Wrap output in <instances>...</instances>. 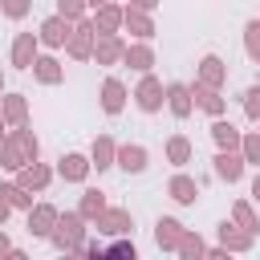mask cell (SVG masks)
Masks as SVG:
<instances>
[{
    "instance_id": "obj_1",
    "label": "cell",
    "mask_w": 260,
    "mask_h": 260,
    "mask_svg": "<svg viewBox=\"0 0 260 260\" xmlns=\"http://www.w3.org/2000/svg\"><path fill=\"white\" fill-rule=\"evenodd\" d=\"M138 106H142V110H154V106H158V81H150V77L142 81V89H138Z\"/></svg>"
},
{
    "instance_id": "obj_2",
    "label": "cell",
    "mask_w": 260,
    "mask_h": 260,
    "mask_svg": "<svg viewBox=\"0 0 260 260\" xmlns=\"http://www.w3.org/2000/svg\"><path fill=\"white\" fill-rule=\"evenodd\" d=\"M118 158H122V167H126V171H142V167H146V154H142L138 146H126Z\"/></svg>"
},
{
    "instance_id": "obj_3",
    "label": "cell",
    "mask_w": 260,
    "mask_h": 260,
    "mask_svg": "<svg viewBox=\"0 0 260 260\" xmlns=\"http://www.w3.org/2000/svg\"><path fill=\"white\" fill-rule=\"evenodd\" d=\"M61 175H65V179H81V175H85V158L65 154V158H61Z\"/></svg>"
},
{
    "instance_id": "obj_4",
    "label": "cell",
    "mask_w": 260,
    "mask_h": 260,
    "mask_svg": "<svg viewBox=\"0 0 260 260\" xmlns=\"http://www.w3.org/2000/svg\"><path fill=\"white\" fill-rule=\"evenodd\" d=\"M215 167H219V175H223V179H236V175H240V158H236V154H219V158H215Z\"/></svg>"
},
{
    "instance_id": "obj_5",
    "label": "cell",
    "mask_w": 260,
    "mask_h": 260,
    "mask_svg": "<svg viewBox=\"0 0 260 260\" xmlns=\"http://www.w3.org/2000/svg\"><path fill=\"white\" fill-rule=\"evenodd\" d=\"M171 191H175V199H183V203H191V199H195V183H191V179H175V183H171Z\"/></svg>"
},
{
    "instance_id": "obj_6",
    "label": "cell",
    "mask_w": 260,
    "mask_h": 260,
    "mask_svg": "<svg viewBox=\"0 0 260 260\" xmlns=\"http://www.w3.org/2000/svg\"><path fill=\"white\" fill-rule=\"evenodd\" d=\"M41 37H45V41H49V45H61V41H65V24H61V20H49V24H45V32H41Z\"/></svg>"
},
{
    "instance_id": "obj_7",
    "label": "cell",
    "mask_w": 260,
    "mask_h": 260,
    "mask_svg": "<svg viewBox=\"0 0 260 260\" xmlns=\"http://www.w3.org/2000/svg\"><path fill=\"white\" fill-rule=\"evenodd\" d=\"M118 106H122V85H118V81H106V110L114 114Z\"/></svg>"
},
{
    "instance_id": "obj_8",
    "label": "cell",
    "mask_w": 260,
    "mask_h": 260,
    "mask_svg": "<svg viewBox=\"0 0 260 260\" xmlns=\"http://www.w3.org/2000/svg\"><path fill=\"white\" fill-rule=\"evenodd\" d=\"M175 240H179V223L175 219H162L158 223V244H175Z\"/></svg>"
},
{
    "instance_id": "obj_9",
    "label": "cell",
    "mask_w": 260,
    "mask_h": 260,
    "mask_svg": "<svg viewBox=\"0 0 260 260\" xmlns=\"http://www.w3.org/2000/svg\"><path fill=\"white\" fill-rule=\"evenodd\" d=\"M32 61V37H20L16 41V65H28Z\"/></svg>"
},
{
    "instance_id": "obj_10",
    "label": "cell",
    "mask_w": 260,
    "mask_h": 260,
    "mask_svg": "<svg viewBox=\"0 0 260 260\" xmlns=\"http://www.w3.org/2000/svg\"><path fill=\"white\" fill-rule=\"evenodd\" d=\"M171 110H175V114H187V110H191V106H187V89H183V85H175V89H171Z\"/></svg>"
},
{
    "instance_id": "obj_11",
    "label": "cell",
    "mask_w": 260,
    "mask_h": 260,
    "mask_svg": "<svg viewBox=\"0 0 260 260\" xmlns=\"http://www.w3.org/2000/svg\"><path fill=\"white\" fill-rule=\"evenodd\" d=\"M61 244H77V219H65L61 223V236H57Z\"/></svg>"
},
{
    "instance_id": "obj_12",
    "label": "cell",
    "mask_w": 260,
    "mask_h": 260,
    "mask_svg": "<svg viewBox=\"0 0 260 260\" xmlns=\"http://www.w3.org/2000/svg\"><path fill=\"white\" fill-rule=\"evenodd\" d=\"M248 53H252V57H260V24H256V20L248 24Z\"/></svg>"
},
{
    "instance_id": "obj_13",
    "label": "cell",
    "mask_w": 260,
    "mask_h": 260,
    "mask_svg": "<svg viewBox=\"0 0 260 260\" xmlns=\"http://www.w3.org/2000/svg\"><path fill=\"white\" fill-rule=\"evenodd\" d=\"M203 81H211V85L219 81V61H215V57H207V61H203Z\"/></svg>"
},
{
    "instance_id": "obj_14",
    "label": "cell",
    "mask_w": 260,
    "mask_h": 260,
    "mask_svg": "<svg viewBox=\"0 0 260 260\" xmlns=\"http://www.w3.org/2000/svg\"><path fill=\"white\" fill-rule=\"evenodd\" d=\"M32 223H37L32 232H49V223H53V211H49V207H41V211L32 215Z\"/></svg>"
},
{
    "instance_id": "obj_15",
    "label": "cell",
    "mask_w": 260,
    "mask_h": 260,
    "mask_svg": "<svg viewBox=\"0 0 260 260\" xmlns=\"http://www.w3.org/2000/svg\"><path fill=\"white\" fill-rule=\"evenodd\" d=\"M215 138H219V142H223V146H232V142H236V130H232V126H223V122H219V126H215Z\"/></svg>"
},
{
    "instance_id": "obj_16",
    "label": "cell",
    "mask_w": 260,
    "mask_h": 260,
    "mask_svg": "<svg viewBox=\"0 0 260 260\" xmlns=\"http://www.w3.org/2000/svg\"><path fill=\"white\" fill-rule=\"evenodd\" d=\"M171 158H175V162H183V158H187V142H183V138H175V142H171Z\"/></svg>"
},
{
    "instance_id": "obj_17",
    "label": "cell",
    "mask_w": 260,
    "mask_h": 260,
    "mask_svg": "<svg viewBox=\"0 0 260 260\" xmlns=\"http://www.w3.org/2000/svg\"><path fill=\"white\" fill-rule=\"evenodd\" d=\"M130 61H134L138 69H146V65H150V53H146V49H134V53H130Z\"/></svg>"
},
{
    "instance_id": "obj_18",
    "label": "cell",
    "mask_w": 260,
    "mask_h": 260,
    "mask_svg": "<svg viewBox=\"0 0 260 260\" xmlns=\"http://www.w3.org/2000/svg\"><path fill=\"white\" fill-rule=\"evenodd\" d=\"M41 77L45 81H57V61H41Z\"/></svg>"
},
{
    "instance_id": "obj_19",
    "label": "cell",
    "mask_w": 260,
    "mask_h": 260,
    "mask_svg": "<svg viewBox=\"0 0 260 260\" xmlns=\"http://www.w3.org/2000/svg\"><path fill=\"white\" fill-rule=\"evenodd\" d=\"M248 114H252V118H260V89H252V93H248Z\"/></svg>"
},
{
    "instance_id": "obj_20",
    "label": "cell",
    "mask_w": 260,
    "mask_h": 260,
    "mask_svg": "<svg viewBox=\"0 0 260 260\" xmlns=\"http://www.w3.org/2000/svg\"><path fill=\"white\" fill-rule=\"evenodd\" d=\"M4 8H8V16H20L28 4H24V0H4Z\"/></svg>"
},
{
    "instance_id": "obj_21",
    "label": "cell",
    "mask_w": 260,
    "mask_h": 260,
    "mask_svg": "<svg viewBox=\"0 0 260 260\" xmlns=\"http://www.w3.org/2000/svg\"><path fill=\"white\" fill-rule=\"evenodd\" d=\"M93 154H98V167H106V158H110V142H98Z\"/></svg>"
},
{
    "instance_id": "obj_22",
    "label": "cell",
    "mask_w": 260,
    "mask_h": 260,
    "mask_svg": "<svg viewBox=\"0 0 260 260\" xmlns=\"http://www.w3.org/2000/svg\"><path fill=\"white\" fill-rule=\"evenodd\" d=\"M85 211H102V195H98V191L85 199Z\"/></svg>"
},
{
    "instance_id": "obj_23",
    "label": "cell",
    "mask_w": 260,
    "mask_h": 260,
    "mask_svg": "<svg viewBox=\"0 0 260 260\" xmlns=\"http://www.w3.org/2000/svg\"><path fill=\"white\" fill-rule=\"evenodd\" d=\"M106 223H110V228H106V232H122V223H126V215H110V219H106Z\"/></svg>"
},
{
    "instance_id": "obj_24",
    "label": "cell",
    "mask_w": 260,
    "mask_h": 260,
    "mask_svg": "<svg viewBox=\"0 0 260 260\" xmlns=\"http://www.w3.org/2000/svg\"><path fill=\"white\" fill-rule=\"evenodd\" d=\"M199 98H203V106H207V110H219V98H215V93H199Z\"/></svg>"
},
{
    "instance_id": "obj_25",
    "label": "cell",
    "mask_w": 260,
    "mask_h": 260,
    "mask_svg": "<svg viewBox=\"0 0 260 260\" xmlns=\"http://www.w3.org/2000/svg\"><path fill=\"white\" fill-rule=\"evenodd\" d=\"M248 158H256V162H260V138H252V142H248Z\"/></svg>"
},
{
    "instance_id": "obj_26",
    "label": "cell",
    "mask_w": 260,
    "mask_h": 260,
    "mask_svg": "<svg viewBox=\"0 0 260 260\" xmlns=\"http://www.w3.org/2000/svg\"><path fill=\"white\" fill-rule=\"evenodd\" d=\"M77 8H81V0H61V12H69V16H73Z\"/></svg>"
},
{
    "instance_id": "obj_27",
    "label": "cell",
    "mask_w": 260,
    "mask_h": 260,
    "mask_svg": "<svg viewBox=\"0 0 260 260\" xmlns=\"http://www.w3.org/2000/svg\"><path fill=\"white\" fill-rule=\"evenodd\" d=\"M138 4H142V8H150V4H154V0H138Z\"/></svg>"
},
{
    "instance_id": "obj_28",
    "label": "cell",
    "mask_w": 260,
    "mask_h": 260,
    "mask_svg": "<svg viewBox=\"0 0 260 260\" xmlns=\"http://www.w3.org/2000/svg\"><path fill=\"white\" fill-rule=\"evenodd\" d=\"M256 199H260V179H256Z\"/></svg>"
}]
</instances>
